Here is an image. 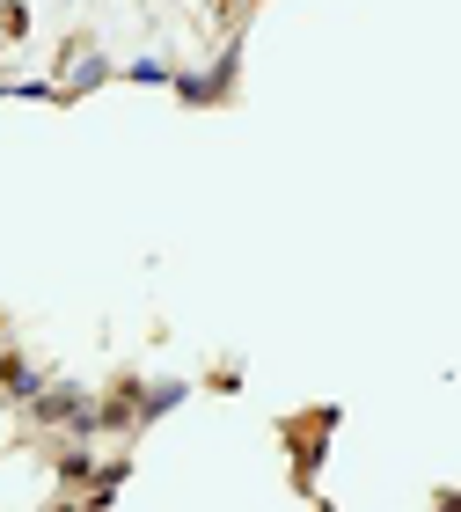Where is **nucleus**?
Listing matches in <instances>:
<instances>
[{
    "label": "nucleus",
    "instance_id": "nucleus-2",
    "mask_svg": "<svg viewBox=\"0 0 461 512\" xmlns=\"http://www.w3.org/2000/svg\"><path fill=\"white\" fill-rule=\"evenodd\" d=\"M183 395H191L183 381H154V388H147V403H140V425H154V417H169V410L183 403Z\"/></svg>",
    "mask_w": 461,
    "mask_h": 512
},
{
    "label": "nucleus",
    "instance_id": "nucleus-1",
    "mask_svg": "<svg viewBox=\"0 0 461 512\" xmlns=\"http://www.w3.org/2000/svg\"><path fill=\"white\" fill-rule=\"evenodd\" d=\"M37 417H44V425H74V432H88V425H96V410H88V395L74 388V381H59V388H44L37 395V403H30Z\"/></svg>",
    "mask_w": 461,
    "mask_h": 512
},
{
    "label": "nucleus",
    "instance_id": "nucleus-4",
    "mask_svg": "<svg viewBox=\"0 0 461 512\" xmlns=\"http://www.w3.org/2000/svg\"><path fill=\"white\" fill-rule=\"evenodd\" d=\"M59 476H66V483H81V476H88V454H81V447H66V454H59Z\"/></svg>",
    "mask_w": 461,
    "mask_h": 512
},
{
    "label": "nucleus",
    "instance_id": "nucleus-3",
    "mask_svg": "<svg viewBox=\"0 0 461 512\" xmlns=\"http://www.w3.org/2000/svg\"><path fill=\"white\" fill-rule=\"evenodd\" d=\"M118 483H125V461H110V469L96 476V491H88V498H96V505H103V498H118Z\"/></svg>",
    "mask_w": 461,
    "mask_h": 512
}]
</instances>
